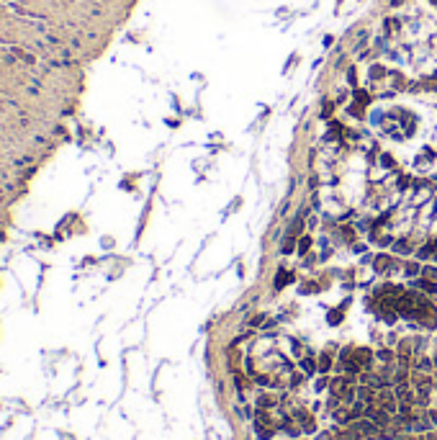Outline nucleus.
Masks as SVG:
<instances>
[{
  "mask_svg": "<svg viewBox=\"0 0 437 440\" xmlns=\"http://www.w3.org/2000/svg\"><path fill=\"white\" fill-rule=\"evenodd\" d=\"M393 270H399V265H396V260L391 255H386V253L373 255V273L386 275V273H393Z\"/></svg>",
  "mask_w": 437,
  "mask_h": 440,
  "instance_id": "obj_1",
  "label": "nucleus"
},
{
  "mask_svg": "<svg viewBox=\"0 0 437 440\" xmlns=\"http://www.w3.org/2000/svg\"><path fill=\"white\" fill-rule=\"evenodd\" d=\"M293 420L301 422V430H304V432H316V422H314V417H311L306 410H296V412H293Z\"/></svg>",
  "mask_w": 437,
  "mask_h": 440,
  "instance_id": "obj_2",
  "label": "nucleus"
},
{
  "mask_svg": "<svg viewBox=\"0 0 437 440\" xmlns=\"http://www.w3.org/2000/svg\"><path fill=\"white\" fill-rule=\"evenodd\" d=\"M393 396H396V402H414L409 384H393Z\"/></svg>",
  "mask_w": 437,
  "mask_h": 440,
  "instance_id": "obj_3",
  "label": "nucleus"
},
{
  "mask_svg": "<svg viewBox=\"0 0 437 440\" xmlns=\"http://www.w3.org/2000/svg\"><path fill=\"white\" fill-rule=\"evenodd\" d=\"M288 284H293V273L291 270H286V268H281L278 270V275H275V291H281V289H286Z\"/></svg>",
  "mask_w": 437,
  "mask_h": 440,
  "instance_id": "obj_4",
  "label": "nucleus"
},
{
  "mask_svg": "<svg viewBox=\"0 0 437 440\" xmlns=\"http://www.w3.org/2000/svg\"><path fill=\"white\" fill-rule=\"evenodd\" d=\"M252 427H255V432H257L260 440H270V437L275 435V427H273V425H265V422H260V420H252Z\"/></svg>",
  "mask_w": 437,
  "mask_h": 440,
  "instance_id": "obj_5",
  "label": "nucleus"
},
{
  "mask_svg": "<svg viewBox=\"0 0 437 440\" xmlns=\"http://www.w3.org/2000/svg\"><path fill=\"white\" fill-rule=\"evenodd\" d=\"M412 289H422V291H427L432 296V294H437V281H429V278L422 275V278H417V281L412 284Z\"/></svg>",
  "mask_w": 437,
  "mask_h": 440,
  "instance_id": "obj_6",
  "label": "nucleus"
},
{
  "mask_svg": "<svg viewBox=\"0 0 437 440\" xmlns=\"http://www.w3.org/2000/svg\"><path fill=\"white\" fill-rule=\"evenodd\" d=\"M332 353H334V345L322 353V358H319V373H329V368H332Z\"/></svg>",
  "mask_w": 437,
  "mask_h": 440,
  "instance_id": "obj_7",
  "label": "nucleus"
},
{
  "mask_svg": "<svg viewBox=\"0 0 437 440\" xmlns=\"http://www.w3.org/2000/svg\"><path fill=\"white\" fill-rule=\"evenodd\" d=\"M391 250L393 253H399V255H409V253H414V247L409 245V239H393V245H391Z\"/></svg>",
  "mask_w": 437,
  "mask_h": 440,
  "instance_id": "obj_8",
  "label": "nucleus"
},
{
  "mask_svg": "<svg viewBox=\"0 0 437 440\" xmlns=\"http://www.w3.org/2000/svg\"><path fill=\"white\" fill-rule=\"evenodd\" d=\"M281 399L278 396H273V394H260L257 396V410H270V407H275Z\"/></svg>",
  "mask_w": 437,
  "mask_h": 440,
  "instance_id": "obj_9",
  "label": "nucleus"
},
{
  "mask_svg": "<svg viewBox=\"0 0 437 440\" xmlns=\"http://www.w3.org/2000/svg\"><path fill=\"white\" fill-rule=\"evenodd\" d=\"M434 253H437V242H424L414 255H417V260H427V258H432Z\"/></svg>",
  "mask_w": 437,
  "mask_h": 440,
  "instance_id": "obj_10",
  "label": "nucleus"
},
{
  "mask_svg": "<svg viewBox=\"0 0 437 440\" xmlns=\"http://www.w3.org/2000/svg\"><path fill=\"white\" fill-rule=\"evenodd\" d=\"M301 368L306 376H314V373H319V363L314 361V355L311 358H301Z\"/></svg>",
  "mask_w": 437,
  "mask_h": 440,
  "instance_id": "obj_11",
  "label": "nucleus"
},
{
  "mask_svg": "<svg viewBox=\"0 0 437 440\" xmlns=\"http://www.w3.org/2000/svg\"><path fill=\"white\" fill-rule=\"evenodd\" d=\"M352 101L360 103V106H368V103L373 101V96H371L368 90H363V88H355V90H352Z\"/></svg>",
  "mask_w": 437,
  "mask_h": 440,
  "instance_id": "obj_12",
  "label": "nucleus"
},
{
  "mask_svg": "<svg viewBox=\"0 0 437 440\" xmlns=\"http://www.w3.org/2000/svg\"><path fill=\"white\" fill-rule=\"evenodd\" d=\"M432 368H434L432 358H417V361H414V371H419V373H427Z\"/></svg>",
  "mask_w": 437,
  "mask_h": 440,
  "instance_id": "obj_13",
  "label": "nucleus"
},
{
  "mask_svg": "<svg viewBox=\"0 0 437 440\" xmlns=\"http://www.w3.org/2000/svg\"><path fill=\"white\" fill-rule=\"evenodd\" d=\"M429 196H432L429 188H419V193L412 198V206H422V204H427V201H429Z\"/></svg>",
  "mask_w": 437,
  "mask_h": 440,
  "instance_id": "obj_14",
  "label": "nucleus"
},
{
  "mask_svg": "<svg viewBox=\"0 0 437 440\" xmlns=\"http://www.w3.org/2000/svg\"><path fill=\"white\" fill-rule=\"evenodd\" d=\"M304 227H306V222H304V214H298V216L293 219V224H291L288 234H291V237H298V234L304 232Z\"/></svg>",
  "mask_w": 437,
  "mask_h": 440,
  "instance_id": "obj_15",
  "label": "nucleus"
},
{
  "mask_svg": "<svg viewBox=\"0 0 437 440\" xmlns=\"http://www.w3.org/2000/svg\"><path fill=\"white\" fill-rule=\"evenodd\" d=\"M383 28H386V34H388V36H391V34H399L401 21H399V18H386V21H383Z\"/></svg>",
  "mask_w": 437,
  "mask_h": 440,
  "instance_id": "obj_16",
  "label": "nucleus"
},
{
  "mask_svg": "<svg viewBox=\"0 0 437 440\" xmlns=\"http://www.w3.org/2000/svg\"><path fill=\"white\" fill-rule=\"evenodd\" d=\"M363 108H365V106H360V103H355V101H352V103L347 106V113L355 116V118H365V111H363Z\"/></svg>",
  "mask_w": 437,
  "mask_h": 440,
  "instance_id": "obj_17",
  "label": "nucleus"
},
{
  "mask_svg": "<svg viewBox=\"0 0 437 440\" xmlns=\"http://www.w3.org/2000/svg\"><path fill=\"white\" fill-rule=\"evenodd\" d=\"M404 275H409V278L422 275V265H419V263H407V265H404Z\"/></svg>",
  "mask_w": 437,
  "mask_h": 440,
  "instance_id": "obj_18",
  "label": "nucleus"
},
{
  "mask_svg": "<svg viewBox=\"0 0 437 440\" xmlns=\"http://www.w3.org/2000/svg\"><path fill=\"white\" fill-rule=\"evenodd\" d=\"M393 355H396V353H393V350H388V348H383V350H378V353H376V358H378L381 363H386V366L393 361Z\"/></svg>",
  "mask_w": 437,
  "mask_h": 440,
  "instance_id": "obj_19",
  "label": "nucleus"
},
{
  "mask_svg": "<svg viewBox=\"0 0 437 440\" xmlns=\"http://www.w3.org/2000/svg\"><path fill=\"white\" fill-rule=\"evenodd\" d=\"M293 250H296V237H291V234H288V237L283 239V247H281V253H283V255H291Z\"/></svg>",
  "mask_w": 437,
  "mask_h": 440,
  "instance_id": "obj_20",
  "label": "nucleus"
},
{
  "mask_svg": "<svg viewBox=\"0 0 437 440\" xmlns=\"http://www.w3.org/2000/svg\"><path fill=\"white\" fill-rule=\"evenodd\" d=\"M386 75H388V70H386L383 65H373V67H371V80H383Z\"/></svg>",
  "mask_w": 437,
  "mask_h": 440,
  "instance_id": "obj_21",
  "label": "nucleus"
},
{
  "mask_svg": "<svg viewBox=\"0 0 437 440\" xmlns=\"http://www.w3.org/2000/svg\"><path fill=\"white\" fill-rule=\"evenodd\" d=\"M296 250H298V255H309V250H311V239H309V237H301V242L296 245Z\"/></svg>",
  "mask_w": 437,
  "mask_h": 440,
  "instance_id": "obj_22",
  "label": "nucleus"
},
{
  "mask_svg": "<svg viewBox=\"0 0 437 440\" xmlns=\"http://www.w3.org/2000/svg\"><path fill=\"white\" fill-rule=\"evenodd\" d=\"M422 275L429 281H437V265H422Z\"/></svg>",
  "mask_w": 437,
  "mask_h": 440,
  "instance_id": "obj_23",
  "label": "nucleus"
},
{
  "mask_svg": "<svg viewBox=\"0 0 437 440\" xmlns=\"http://www.w3.org/2000/svg\"><path fill=\"white\" fill-rule=\"evenodd\" d=\"M340 232H342V237H345V242H350V245L355 242V227H342Z\"/></svg>",
  "mask_w": 437,
  "mask_h": 440,
  "instance_id": "obj_24",
  "label": "nucleus"
},
{
  "mask_svg": "<svg viewBox=\"0 0 437 440\" xmlns=\"http://www.w3.org/2000/svg\"><path fill=\"white\" fill-rule=\"evenodd\" d=\"M327 322H329V325H340V322H342V311H340V309L329 311V314H327Z\"/></svg>",
  "mask_w": 437,
  "mask_h": 440,
  "instance_id": "obj_25",
  "label": "nucleus"
},
{
  "mask_svg": "<svg viewBox=\"0 0 437 440\" xmlns=\"http://www.w3.org/2000/svg\"><path fill=\"white\" fill-rule=\"evenodd\" d=\"M334 113V103H329V101H324V108H322V118H329Z\"/></svg>",
  "mask_w": 437,
  "mask_h": 440,
  "instance_id": "obj_26",
  "label": "nucleus"
},
{
  "mask_svg": "<svg viewBox=\"0 0 437 440\" xmlns=\"http://www.w3.org/2000/svg\"><path fill=\"white\" fill-rule=\"evenodd\" d=\"M409 185H414V180H412L409 175H401V178H399V191H407Z\"/></svg>",
  "mask_w": 437,
  "mask_h": 440,
  "instance_id": "obj_27",
  "label": "nucleus"
},
{
  "mask_svg": "<svg viewBox=\"0 0 437 440\" xmlns=\"http://www.w3.org/2000/svg\"><path fill=\"white\" fill-rule=\"evenodd\" d=\"M327 386H329V379L322 373V379H316V391H324Z\"/></svg>",
  "mask_w": 437,
  "mask_h": 440,
  "instance_id": "obj_28",
  "label": "nucleus"
},
{
  "mask_svg": "<svg viewBox=\"0 0 437 440\" xmlns=\"http://www.w3.org/2000/svg\"><path fill=\"white\" fill-rule=\"evenodd\" d=\"M260 325H265V314H257L250 319V327H260Z\"/></svg>",
  "mask_w": 437,
  "mask_h": 440,
  "instance_id": "obj_29",
  "label": "nucleus"
},
{
  "mask_svg": "<svg viewBox=\"0 0 437 440\" xmlns=\"http://www.w3.org/2000/svg\"><path fill=\"white\" fill-rule=\"evenodd\" d=\"M301 381H304V373H293V376H291V381H288V384H291V386H298V384H301Z\"/></svg>",
  "mask_w": 437,
  "mask_h": 440,
  "instance_id": "obj_30",
  "label": "nucleus"
},
{
  "mask_svg": "<svg viewBox=\"0 0 437 440\" xmlns=\"http://www.w3.org/2000/svg\"><path fill=\"white\" fill-rule=\"evenodd\" d=\"M347 80H350V85H355V83H357V75H355V67H350V70H347Z\"/></svg>",
  "mask_w": 437,
  "mask_h": 440,
  "instance_id": "obj_31",
  "label": "nucleus"
},
{
  "mask_svg": "<svg viewBox=\"0 0 437 440\" xmlns=\"http://www.w3.org/2000/svg\"><path fill=\"white\" fill-rule=\"evenodd\" d=\"M391 163H393V160H391L388 154H381V165H383V168H391Z\"/></svg>",
  "mask_w": 437,
  "mask_h": 440,
  "instance_id": "obj_32",
  "label": "nucleus"
},
{
  "mask_svg": "<svg viewBox=\"0 0 437 440\" xmlns=\"http://www.w3.org/2000/svg\"><path fill=\"white\" fill-rule=\"evenodd\" d=\"M314 227H316V216H309L306 219V229H314Z\"/></svg>",
  "mask_w": 437,
  "mask_h": 440,
  "instance_id": "obj_33",
  "label": "nucleus"
},
{
  "mask_svg": "<svg viewBox=\"0 0 437 440\" xmlns=\"http://www.w3.org/2000/svg\"><path fill=\"white\" fill-rule=\"evenodd\" d=\"M352 250H355V253H365V245H360V242H352Z\"/></svg>",
  "mask_w": 437,
  "mask_h": 440,
  "instance_id": "obj_34",
  "label": "nucleus"
},
{
  "mask_svg": "<svg viewBox=\"0 0 437 440\" xmlns=\"http://www.w3.org/2000/svg\"><path fill=\"white\" fill-rule=\"evenodd\" d=\"M427 417H429V422H432V425H437V412H434V410H432Z\"/></svg>",
  "mask_w": 437,
  "mask_h": 440,
  "instance_id": "obj_35",
  "label": "nucleus"
},
{
  "mask_svg": "<svg viewBox=\"0 0 437 440\" xmlns=\"http://www.w3.org/2000/svg\"><path fill=\"white\" fill-rule=\"evenodd\" d=\"M391 6H401V0H391Z\"/></svg>",
  "mask_w": 437,
  "mask_h": 440,
  "instance_id": "obj_36",
  "label": "nucleus"
},
{
  "mask_svg": "<svg viewBox=\"0 0 437 440\" xmlns=\"http://www.w3.org/2000/svg\"><path fill=\"white\" fill-rule=\"evenodd\" d=\"M432 363H434V366H437V355H434V358H432Z\"/></svg>",
  "mask_w": 437,
  "mask_h": 440,
  "instance_id": "obj_37",
  "label": "nucleus"
}]
</instances>
